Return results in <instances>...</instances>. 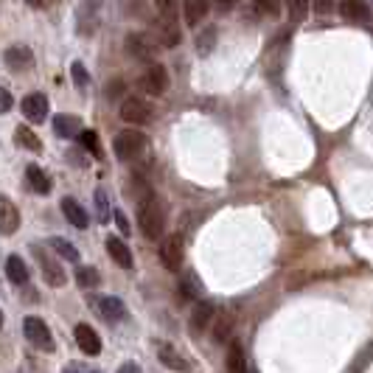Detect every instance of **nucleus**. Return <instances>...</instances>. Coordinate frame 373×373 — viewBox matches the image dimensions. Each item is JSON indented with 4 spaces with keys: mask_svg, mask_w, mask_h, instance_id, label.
<instances>
[{
    "mask_svg": "<svg viewBox=\"0 0 373 373\" xmlns=\"http://www.w3.org/2000/svg\"><path fill=\"white\" fill-rule=\"evenodd\" d=\"M138 225H141V233L146 239H160L166 233V202L160 197H149L143 202H138Z\"/></svg>",
    "mask_w": 373,
    "mask_h": 373,
    "instance_id": "1",
    "label": "nucleus"
},
{
    "mask_svg": "<svg viewBox=\"0 0 373 373\" xmlns=\"http://www.w3.org/2000/svg\"><path fill=\"white\" fill-rule=\"evenodd\" d=\"M149 146V138L141 132V130H121L112 141V152H115V158L118 160H138L141 154L146 152Z\"/></svg>",
    "mask_w": 373,
    "mask_h": 373,
    "instance_id": "2",
    "label": "nucleus"
},
{
    "mask_svg": "<svg viewBox=\"0 0 373 373\" xmlns=\"http://www.w3.org/2000/svg\"><path fill=\"white\" fill-rule=\"evenodd\" d=\"M23 334H25V339L34 348H40V351H53V337H51V328L45 326V320H40V317H25L23 320Z\"/></svg>",
    "mask_w": 373,
    "mask_h": 373,
    "instance_id": "3",
    "label": "nucleus"
},
{
    "mask_svg": "<svg viewBox=\"0 0 373 373\" xmlns=\"http://www.w3.org/2000/svg\"><path fill=\"white\" fill-rule=\"evenodd\" d=\"M141 90L149 93V96H163L169 90V73L160 62H149L146 71L141 73Z\"/></svg>",
    "mask_w": 373,
    "mask_h": 373,
    "instance_id": "4",
    "label": "nucleus"
},
{
    "mask_svg": "<svg viewBox=\"0 0 373 373\" xmlns=\"http://www.w3.org/2000/svg\"><path fill=\"white\" fill-rule=\"evenodd\" d=\"M34 256L40 261V269H43V278L48 281V287H65V269H62L59 258H53L45 247H34Z\"/></svg>",
    "mask_w": 373,
    "mask_h": 373,
    "instance_id": "5",
    "label": "nucleus"
},
{
    "mask_svg": "<svg viewBox=\"0 0 373 373\" xmlns=\"http://www.w3.org/2000/svg\"><path fill=\"white\" fill-rule=\"evenodd\" d=\"M152 115H154V110L138 96H127L121 101V118L127 123H149Z\"/></svg>",
    "mask_w": 373,
    "mask_h": 373,
    "instance_id": "6",
    "label": "nucleus"
},
{
    "mask_svg": "<svg viewBox=\"0 0 373 373\" xmlns=\"http://www.w3.org/2000/svg\"><path fill=\"white\" fill-rule=\"evenodd\" d=\"M127 51L135 59L149 62V59H154V53H158V40L149 37V34H130L127 37Z\"/></svg>",
    "mask_w": 373,
    "mask_h": 373,
    "instance_id": "7",
    "label": "nucleus"
},
{
    "mask_svg": "<svg viewBox=\"0 0 373 373\" xmlns=\"http://www.w3.org/2000/svg\"><path fill=\"white\" fill-rule=\"evenodd\" d=\"M20 110L31 123H43L48 118V99L43 96V93H28L20 104Z\"/></svg>",
    "mask_w": 373,
    "mask_h": 373,
    "instance_id": "8",
    "label": "nucleus"
},
{
    "mask_svg": "<svg viewBox=\"0 0 373 373\" xmlns=\"http://www.w3.org/2000/svg\"><path fill=\"white\" fill-rule=\"evenodd\" d=\"M17 228H20V210H17V205L9 197L0 194V233H3V236H14Z\"/></svg>",
    "mask_w": 373,
    "mask_h": 373,
    "instance_id": "9",
    "label": "nucleus"
},
{
    "mask_svg": "<svg viewBox=\"0 0 373 373\" xmlns=\"http://www.w3.org/2000/svg\"><path fill=\"white\" fill-rule=\"evenodd\" d=\"M160 261H163V267L171 269V272L182 267V239H180V236L163 239V244H160Z\"/></svg>",
    "mask_w": 373,
    "mask_h": 373,
    "instance_id": "10",
    "label": "nucleus"
},
{
    "mask_svg": "<svg viewBox=\"0 0 373 373\" xmlns=\"http://www.w3.org/2000/svg\"><path fill=\"white\" fill-rule=\"evenodd\" d=\"M3 62L12 71H28L31 65H34V51H31L28 45H12V48L3 51Z\"/></svg>",
    "mask_w": 373,
    "mask_h": 373,
    "instance_id": "11",
    "label": "nucleus"
},
{
    "mask_svg": "<svg viewBox=\"0 0 373 373\" xmlns=\"http://www.w3.org/2000/svg\"><path fill=\"white\" fill-rule=\"evenodd\" d=\"M96 309H99V315H101L104 320H110V323H118V320L127 317V306H123V300L115 298V295L96 298Z\"/></svg>",
    "mask_w": 373,
    "mask_h": 373,
    "instance_id": "12",
    "label": "nucleus"
},
{
    "mask_svg": "<svg viewBox=\"0 0 373 373\" xmlns=\"http://www.w3.org/2000/svg\"><path fill=\"white\" fill-rule=\"evenodd\" d=\"M73 334H76V343H79V348H82L87 357H99V354H101V339H99V334L93 331L87 323H79Z\"/></svg>",
    "mask_w": 373,
    "mask_h": 373,
    "instance_id": "13",
    "label": "nucleus"
},
{
    "mask_svg": "<svg viewBox=\"0 0 373 373\" xmlns=\"http://www.w3.org/2000/svg\"><path fill=\"white\" fill-rule=\"evenodd\" d=\"M339 14L348 23H368L370 6H368V0H339Z\"/></svg>",
    "mask_w": 373,
    "mask_h": 373,
    "instance_id": "14",
    "label": "nucleus"
},
{
    "mask_svg": "<svg viewBox=\"0 0 373 373\" xmlns=\"http://www.w3.org/2000/svg\"><path fill=\"white\" fill-rule=\"evenodd\" d=\"M233 326H236V317L230 309H222V312L213 315V343H228L230 334H233Z\"/></svg>",
    "mask_w": 373,
    "mask_h": 373,
    "instance_id": "15",
    "label": "nucleus"
},
{
    "mask_svg": "<svg viewBox=\"0 0 373 373\" xmlns=\"http://www.w3.org/2000/svg\"><path fill=\"white\" fill-rule=\"evenodd\" d=\"M158 357H160V362L166 365V368H171V370H177V373H189L191 370V365H189V359H185L174 346H166V343H160L158 346Z\"/></svg>",
    "mask_w": 373,
    "mask_h": 373,
    "instance_id": "16",
    "label": "nucleus"
},
{
    "mask_svg": "<svg viewBox=\"0 0 373 373\" xmlns=\"http://www.w3.org/2000/svg\"><path fill=\"white\" fill-rule=\"evenodd\" d=\"M210 12V0H182V17L191 28L200 25Z\"/></svg>",
    "mask_w": 373,
    "mask_h": 373,
    "instance_id": "17",
    "label": "nucleus"
},
{
    "mask_svg": "<svg viewBox=\"0 0 373 373\" xmlns=\"http://www.w3.org/2000/svg\"><path fill=\"white\" fill-rule=\"evenodd\" d=\"M62 213H65V219H68L73 228H79V230H84V228L90 225L87 210H84L73 197H65V200H62Z\"/></svg>",
    "mask_w": 373,
    "mask_h": 373,
    "instance_id": "18",
    "label": "nucleus"
},
{
    "mask_svg": "<svg viewBox=\"0 0 373 373\" xmlns=\"http://www.w3.org/2000/svg\"><path fill=\"white\" fill-rule=\"evenodd\" d=\"M213 315H216L213 303L200 300V303L194 306V312H191V331H194V334H202V331H205V328L213 323Z\"/></svg>",
    "mask_w": 373,
    "mask_h": 373,
    "instance_id": "19",
    "label": "nucleus"
},
{
    "mask_svg": "<svg viewBox=\"0 0 373 373\" xmlns=\"http://www.w3.org/2000/svg\"><path fill=\"white\" fill-rule=\"evenodd\" d=\"M154 28H158V40L169 48H177L180 45V23L177 20H163L158 17V23H154Z\"/></svg>",
    "mask_w": 373,
    "mask_h": 373,
    "instance_id": "20",
    "label": "nucleus"
},
{
    "mask_svg": "<svg viewBox=\"0 0 373 373\" xmlns=\"http://www.w3.org/2000/svg\"><path fill=\"white\" fill-rule=\"evenodd\" d=\"M107 250H110V256H112V261H115L118 267H123V269H132L135 258H132V253H130V247L123 244L121 239L110 236V239H107Z\"/></svg>",
    "mask_w": 373,
    "mask_h": 373,
    "instance_id": "21",
    "label": "nucleus"
},
{
    "mask_svg": "<svg viewBox=\"0 0 373 373\" xmlns=\"http://www.w3.org/2000/svg\"><path fill=\"white\" fill-rule=\"evenodd\" d=\"M53 132L59 138H76L82 132V121L76 115H56L53 118Z\"/></svg>",
    "mask_w": 373,
    "mask_h": 373,
    "instance_id": "22",
    "label": "nucleus"
},
{
    "mask_svg": "<svg viewBox=\"0 0 373 373\" xmlns=\"http://www.w3.org/2000/svg\"><path fill=\"white\" fill-rule=\"evenodd\" d=\"M25 180H28V189H31V191L51 194V177H48L40 166H28V169H25Z\"/></svg>",
    "mask_w": 373,
    "mask_h": 373,
    "instance_id": "23",
    "label": "nucleus"
},
{
    "mask_svg": "<svg viewBox=\"0 0 373 373\" xmlns=\"http://www.w3.org/2000/svg\"><path fill=\"white\" fill-rule=\"evenodd\" d=\"M6 278H9L12 284H17V287H23L28 281V267L23 264L20 256H9L6 258Z\"/></svg>",
    "mask_w": 373,
    "mask_h": 373,
    "instance_id": "24",
    "label": "nucleus"
},
{
    "mask_svg": "<svg viewBox=\"0 0 373 373\" xmlns=\"http://www.w3.org/2000/svg\"><path fill=\"white\" fill-rule=\"evenodd\" d=\"M225 365H228V373H247V359H244V351L239 343H230Z\"/></svg>",
    "mask_w": 373,
    "mask_h": 373,
    "instance_id": "25",
    "label": "nucleus"
},
{
    "mask_svg": "<svg viewBox=\"0 0 373 373\" xmlns=\"http://www.w3.org/2000/svg\"><path fill=\"white\" fill-rule=\"evenodd\" d=\"M99 281H101V275H99L96 267H79V269H76V284H79L82 289L99 287Z\"/></svg>",
    "mask_w": 373,
    "mask_h": 373,
    "instance_id": "26",
    "label": "nucleus"
},
{
    "mask_svg": "<svg viewBox=\"0 0 373 373\" xmlns=\"http://www.w3.org/2000/svg\"><path fill=\"white\" fill-rule=\"evenodd\" d=\"M48 244H51L53 250H56L62 258H65V261H79V250H76V247H73L68 239H59V236H56V239H51Z\"/></svg>",
    "mask_w": 373,
    "mask_h": 373,
    "instance_id": "27",
    "label": "nucleus"
},
{
    "mask_svg": "<svg viewBox=\"0 0 373 373\" xmlns=\"http://www.w3.org/2000/svg\"><path fill=\"white\" fill-rule=\"evenodd\" d=\"M14 138H17V143H20L23 149H31V152H40V149H43V141H40L34 132H31L28 127H17Z\"/></svg>",
    "mask_w": 373,
    "mask_h": 373,
    "instance_id": "28",
    "label": "nucleus"
},
{
    "mask_svg": "<svg viewBox=\"0 0 373 373\" xmlns=\"http://www.w3.org/2000/svg\"><path fill=\"white\" fill-rule=\"evenodd\" d=\"M287 3V12H289V20L292 23H300L309 12V6H312V0H284Z\"/></svg>",
    "mask_w": 373,
    "mask_h": 373,
    "instance_id": "29",
    "label": "nucleus"
},
{
    "mask_svg": "<svg viewBox=\"0 0 373 373\" xmlns=\"http://www.w3.org/2000/svg\"><path fill=\"white\" fill-rule=\"evenodd\" d=\"M213 45H216V28H205L202 34L197 37V53H200V56H208Z\"/></svg>",
    "mask_w": 373,
    "mask_h": 373,
    "instance_id": "30",
    "label": "nucleus"
},
{
    "mask_svg": "<svg viewBox=\"0 0 373 373\" xmlns=\"http://www.w3.org/2000/svg\"><path fill=\"white\" fill-rule=\"evenodd\" d=\"M253 6H256V12H261L264 17H278V14H281L284 0H253Z\"/></svg>",
    "mask_w": 373,
    "mask_h": 373,
    "instance_id": "31",
    "label": "nucleus"
},
{
    "mask_svg": "<svg viewBox=\"0 0 373 373\" xmlns=\"http://www.w3.org/2000/svg\"><path fill=\"white\" fill-rule=\"evenodd\" d=\"M158 6V14L163 20H177V9H180V0H154Z\"/></svg>",
    "mask_w": 373,
    "mask_h": 373,
    "instance_id": "32",
    "label": "nucleus"
},
{
    "mask_svg": "<svg viewBox=\"0 0 373 373\" xmlns=\"http://www.w3.org/2000/svg\"><path fill=\"white\" fill-rule=\"evenodd\" d=\"M71 76H73L76 87H87L90 84V73H87V68L82 65V62H73V65H71Z\"/></svg>",
    "mask_w": 373,
    "mask_h": 373,
    "instance_id": "33",
    "label": "nucleus"
},
{
    "mask_svg": "<svg viewBox=\"0 0 373 373\" xmlns=\"http://www.w3.org/2000/svg\"><path fill=\"white\" fill-rule=\"evenodd\" d=\"M79 141L84 143V149H87V152H93V154H99V138H96V132H90V130H84V132H79Z\"/></svg>",
    "mask_w": 373,
    "mask_h": 373,
    "instance_id": "34",
    "label": "nucleus"
},
{
    "mask_svg": "<svg viewBox=\"0 0 373 373\" xmlns=\"http://www.w3.org/2000/svg\"><path fill=\"white\" fill-rule=\"evenodd\" d=\"M96 208H99V219L107 222V219H110V202H107V194H104L101 189L96 191Z\"/></svg>",
    "mask_w": 373,
    "mask_h": 373,
    "instance_id": "35",
    "label": "nucleus"
},
{
    "mask_svg": "<svg viewBox=\"0 0 373 373\" xmlns=\"http://www.w3.org/2000/svg\"><path fill=\"white\" fill-rule=\"evenodd\" d=\"M239 6V0H210V9H216L219 14H228Z\"/></svg>",
    "mask_w": 373,
    "mask_h": 373,
    "instance_id": "36",
    "label": "nucleus"
},
{
    "mask_svg": "<svg viewBox=\"0 0 373 373\" xmlns=\"http://www.w3.org/2000/svg\"><path fill=\"white\" fill-rule=\"evenodd\" d=\"M12 104H14V99H12V93H9L6 87H0V115H6V112L12 110Z\"/></svg>",
    "mask_w": 373,
    "mask_h": 373,
    "instance_id": "37",
    "label": "nucleus"
},
{
    "mask_svg": "<svg viewBox=\"0 0 373 373\" xmlns=\"http://www.w3.org/2000/svg\"><path fill=\"white\" fill-rule=\"evenodd\" d=\"M112 216H115V225H118V230L130 236V222H127V216H123V210H112Z\"/></svg>",
    "mask_w": 373,
    "mask_h": 373,
    "instance_id": "38",
    "label": "nucleus"
},
{
    "mask_svg": "<svg viewBox=\"0 0 373 373\" xmlns=\"http://www.w3.org/2000/svg\"><path fill=\"white\" fill-rule=\"evenodd\" d=\"M65 373H99L96 368H87V365H76V362H71L68 368H65Z\"/></svg>",
    "mask_w": 373,
    "mask_h": 373,
    "instance_id": "39",
    "label": "nucleus"
},
{
    "mask_svg": "<svg viewBox=\"0 0 373 373\" xmlns=\"http://www.w3.org/2000/svg\"><path fill=\"white\" fill-rule=\"evenodd\" d=\"M25 3H28L31 9H51L56 0H25Z\"/></svg>",
    "mask_w": 373,
    "mask_h": 373,
    "instance_id": "40",
    "label": "nucleus"
},
{
    "mask_svg": "<svg viewBox=\"0 0 373 373\" xmlns=\"http://www.w3.org/2000/svg\"><path fill=\"white\" fill-rule=\"evenodd\" d=\"M118 373H143V370H141L138 362H123V365L118 368Z\"/></svg>",
    "mask_w": 373,
    "mask_h": 373,
    "instance_id": "41",
    "label": "nucleus"
},
{
    "mask_svg": "<svg viewBox=\"0 0 373 373\" xmlns=\"http://www.w3.org/2000/svg\"><path fill=\"white\" fill-rule=\"evenodd\" d=\"M331 6H334V0H315V9H317L320 14H326V12H331Z\"/></svg>",
    "mask_w": 373,
    "mask_h": 373,
    "instance_id": "42",
    "label": "nucleus"
},
{
    "mask_svg": "<svg viewBox=\"0 0 373 373\" xmlns=\"http://www.w3.org/2000/svg\"><path fill=\"white\" fill-rule=\"evenodd\" d=\"M101 3H104V0H84V9L99 12V9H101Z\"/></svg>",
    "mask_w": 373,
    "mask_h": 373,
    "instance_id": "43",
    "label": "nucleus"
},
{
    "mask_svg": "<svg viewBox=\"0 0 373 373\" xmlns=\"http://www.w3.org/2000/svg\"><path fill=\"white\" fill-rule=\"evenodd\" d=\"M0 326H3V312H0Z\"/></svg>",
    "mask_w": 373,
    "mask_h": 373,
    "instance_id": "44",
    "label": "nucleus"
}]
</instances>
